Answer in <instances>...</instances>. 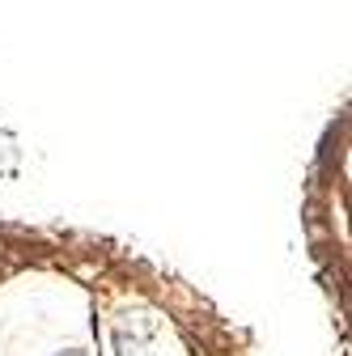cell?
I'll list each match as a JSON object with an SVG mask.
<instances>
[{"mask_svg":"<svg viewBox=\"0 0 352 356\" xmlns=\"http://www.w3.org/2000/svg\"><path fill=\"white\" fill-rule=\"evenodd\" d=\"M64 356H77V352H64Z\"/></svg>","mask_w":352,"mask_h":356,"instance_id":"obj_1","label":"cell"}]
</instances>
